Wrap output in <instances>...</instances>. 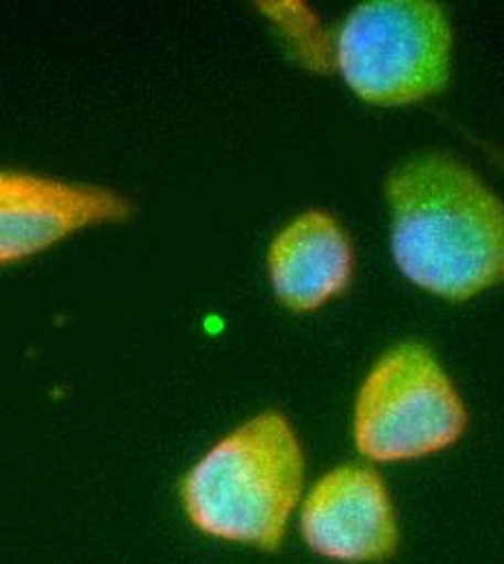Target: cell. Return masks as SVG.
I'll use <instances>...</instances> for the list:
<instances>
[{
	"instance_id": "6da1fadb",
	"label": "cell",
	"mask_w": 504,
	"mask_h": 564,
	"mask_svg": "<svg viewBox=\"0 0 504 564\" xmlns=\"http://www.w3.org/2000/svg\"><path fill=\"white\" fill-rule=\"evenodd\" d=\"M400 272L446 300L504 282V203L459 159L418 154L387 181Z\"/></svg>"
},
{
	"instance_id": "7a4b0ae2",
	"label": "cell",
	"mask_w": 504,
	"mask_h": 564,
	"mask_svg": "<svg viewBox=\"0 0 504 564\" xmlns=\"http://www.w3.org/2000/svg\"><path fill=\"white\" fill-rule=\"evenodd\" d=\"M304 456L288 417L266 411L237 425L185 474L190 523L219 541L277 550L300 501Z\"/></svg>"
},
{
	"instance_id": "3957f363",
	"label": "cell",
	"mask_w": 504,
	"mask_h": 564,
	"mask_svg": "<svg viewBox=\"0 0 504 564\" xmlns=\"http://www.w3.org/2000/svg\"><path fill=\"white\" fill-rule=\"evenodd\" d=\"M452 31L443 9L425 0L357 7L337 37V66L372 105L398 107L441 91L450 78Z\"/></svg>"
},
{
	"instance_id": "277c9868",
	"label": "cell",
	"mask_w": 504,
	"mask_h": 564,
	"mask_svg": "<svg viewBox=\"0 0 504 564\" xmlns=\"http://www.w3.org/2000/svg\"><path fill=\"white\" fill-rule=\"evenodd\" d=\"M468 425L457 387L435 354L407 341L383 354L355 404V443L378 463L431 456L457 443Z\"/></svg>"
},
{
	"instance_id": "5b68a950",
	"label": "cell",
	"mask_w": 504,
	"mask_h": 564,
	"mask_svg": "<svg viewBox=\"0 0 504 564\" xmlns=\"http://www.w3.org/2000/svg\"><path fill=\"white\" fill-rule=\"evenodd\" d=\"M122 194L18 170H0V268L26 261L74 232L129 219Z\"/></svg>"
},
{
	"instance_id": "8992f818",
	"label": "cell",
	"mask_w": 504,
	"mask_h": 564,
	"mask_svg": "<svg viewBox=\"0 0 504 564\" xmlns=\"http://www.w3.org/2000/svg\"><path fill=\"white\" fill-rule=\"evenodd\" d=\"M300 530L315 554L340 563H380L398 550L394 503L367 465L322 476L302 503Z\"/></svg>"
},
{
	"instance_id": "52a82bcc",
	"label": "cell",
	"mask_w": 504,
	"mask_h": 564,
	"mask_svg": "<svg viewBox=\"0 0 504 564\" xmlns=\"http://www.w3.org/2000/svg\"><path fill=\"white\" fill-rule=\"evenodd\" d=\"M268 272L275 295L288 308L296 313L315 311L351 282V239L333 215L302 213L275 237Z\"/></svg>"
}]
</instances>
